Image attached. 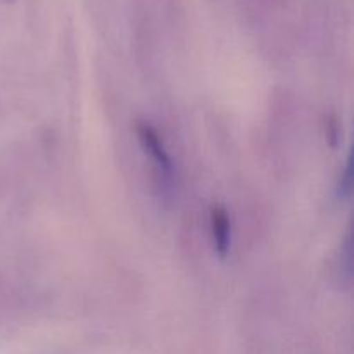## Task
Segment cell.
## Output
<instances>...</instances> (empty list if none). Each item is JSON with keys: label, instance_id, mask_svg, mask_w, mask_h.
I'll use <instances>...</instances> for the list:
<instances>
[{"label": "cell", "instance_id": "6da1fadb", "mask_svg": "<svg viewBox=\"0 0 354 354\" xmlns=\"http://www.w3.org/2000/svg\"><path fill=\"white\" fill-rule=\"evenodd\" d=\"M138 138H140L142 145L145 147V151L149 152V154L154 158L156 165H158V168L161 169V173L165 176H171V159H169L168 152H166L165 145H162L161 142V137L158 135V131L154 130L152 127H149V124H138Z\"/></svg>", "mask_w": 354, "mask_h": 354}, {"label": "cell", "instance_id": "7a4b0ae2", "mask_svg": "<svg viewBox=\"0 0 354 354\" xmlns=\"http://www.w3.org/2000/svg\"><path fill=\"white\" fill-rule=\"evenodd\" d=\"M211 228H213L214 248L218 254L225 258L230 249V218L223 207H214L211 213Z\"/></svg>", "mask_w": 354, "mask_h": 354}]
</instances>
